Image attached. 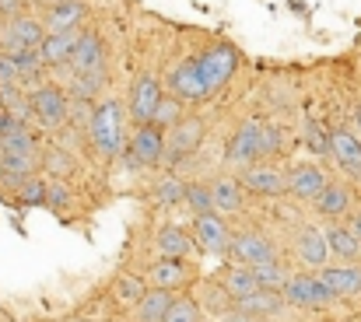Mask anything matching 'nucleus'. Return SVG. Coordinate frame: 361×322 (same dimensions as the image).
<instances>
[{"label": "nucleus", "instance_id": "nucleus-36", "mask_svg": "<svg viewBox=\"0 0 361 322\" xmlns=\"http://www.w3.org/2000/svg\"><path fill=\"white\" fill-rule=\"evenodd\" d=\"M161 322H200V305L193 298H172Z\"/></svg>", "mask_w": 361, "mask_h": 322}, {"label": "nucleus", "instance_id": "nucleus-1", "mask_svg": "<svg viewBox=\"0 0 361 322\" xmlns=\"http://www.w3.org/2000/svg\"><path fill=\"white\" fill-rule=\"evenodd\" d=\"M88 137L95 144V151L102 158H113L120 154V144H123V109L116 99H106L102 106L92 109L88 116Z\"/></svg>", "mask_w": 361, "mask_h": 322}, {"label": "nucleus", "instance_id": "nucleus-22", "mask_svg": "<svg viewBox=\"0 0 361 322\" xmlns=\"http://www.w3.org/2000/svg\"><path fill=\"white\" fill-rule=\"evenodd\" d=\"M88 14V7L81 0H56L53 11L46 14V32H63V28H78V21Z\"/></svg>", "mask_w": 361, "mask_h": 322}, {"label": "nucleus", "instance_id": "nucleus-17", "mask_svg": "<svg viewBox=\"0 0 361 322\" xmlns=\"http://www.w3.org/2000/svg\"><path fill=\"white\" fill-rule=\"evenodd\" d=\"M228 161L232 165H252L259 161V147H256V119L242 123L228 140Z\"/></svg>", "mask_w": 361, "mask_h": 322}, {"label": "nucleus", "instance_id": "nucleus-31", "mask_svg": "<svg viewBox=\"0 0 361 322\" xmlns=\"http://www.w3.org/2000/svg\"><path fill=\"white\" fill-rule=\"evenodd\" d=\"M144 291H147V284L140 277H133V273H123L120 280L113 284V295H116L120 305H137L144 298Z\"/></svg>", "mask_w": 361, "mask_h": 322}, {"label": "nucleus", "instance_id": "nucleus-18", "mask_svg": "<svg viewBox=\"0 0 361 322\" xmlns=\"http://www.w3.org/2000/svg\"><path fill=\"white\" fill-rule=\"evenodd\" d=\"M7 49H35L39 42H42V25L39 21H32V18H11V25H7Z\"/></svg>", "mask_w": 361, "mask_h": 322}, {"label": "nucleus", "instance_id": "nucleus-28", "mask_svg": "<svg viewBox=\"0 0 361 322\" xmlns=\"http://www.w3.org/2000/svg\"><path fill=\"white\" fill-rule=\"evenodd\" d=\"M256 287H259V284H256V277H252L249 266H232V270L225 273V295L232 298V305L242 302V298H249Z\"/></svg>", "mask_w": 361, "mask_h": 322}, {"label": "nucleus", "instance_id": "nucleus-16", "mask_svg": "<svg viewBox=\"0 0 361 322\" xmlns=\"http://www.w3.org/2000/svg\"><path fill=\"white\" fill-rule=\"evenodd\" d=\"M78 35H81L78 28L46 32V35H42V42L35 46V49H39V60H42V63H67V56H71V49H74Z\"/></svg>", "mask_w": 361, "mask_h": 322}, {"label": "nucleus", "instance_id": "nucleus-26", "mask_svg": "<svg viewBox=\"0 0 361 322\" xmlns=\"http://www.w3.org/2000/svg\"><path fill=\"white\" fill-rule=\"evenodd\" d=\"M186 280V263L183 259H176V256H161L154 266H151V284L154 287H179Z\"/></svg>", "mask_w": 361, "mask_h": 322}, {"label": "nucleus", "instance_id": "nucleus-4", "mask_svg": "<svg viewBox=\"0 0 361 322\" xmlns=\"http://www.w3.org/2000/svg\"><path fill=\"white\" fill-rule=\"evenodd\" d=\"M28 109L35 112V119L46 126V130H56L63 119H67V95L53 85H39L32 95H28Z\"/></svg>", "mask_w": 361, "mask_h": 322}, {"label": "nucleus", "instance_id": "nucleus-35", "mask_svg": "<svg viewBox=\"0 0 361 322\" xmlns=\"http://www.w3.org/2000/svg\"><path fill=\"white\" fill-rule=\"evenodd\" d=\"M0 151H7V154H35V140L25 133V126H18V130L0 137Z\"/></svg>", "mask_w": 361, "mask_h": 322}, {"label": "nucleus", "instance_id": "nucleus-32", "mask_svg": "<svg viewBox=\"0 0 361 322\" xmlns=\"http://www.w3.org/2000/svg\"><path fill=\"white\" fill-rule=\"evenodd\" d=\"M256 147H259V158L281 154V130L274 123H259L256 119Z\"/></svg>", "mask_w": 361, "mask_h": 322}, {"label": "nucleus", "instance_id": "nucleus-38", "mask_svg": "<svg viewBox=\"0 0 361 322\" xmlns=\"http://www.w3.org/2000/svg\"><path fill=\"white\" fill-rule=\"evenodd\" d=\"M183 190H186V182H179V179H165L161 186H158V204H165V207H172V204H183Z\"/></svg>", "mask_w": 361, "mask_h": 322}, {"label": "nucleus", "instance_id": "nucleus-34", "mask_svg": "<svg viewBox=\"0 0 361 322\" xmlns=\"http://www.w3.org/2000/svg\"><path fill=\"white\" fill-rule=\"evenodd\" d=\"M200 305H204L211 316H221V312L232 309V298L225 295V287H218V284H204V287H200Z\"/></svg>", "mask_w": 361, "mask_h": 322}, {"label": "nucleus", "instance_id": "nucleus-27", "mask_svg": "<svg viewBox=\"0 0 361 322\" xmlns=\"http://www.w3.org/2000/svg\"><path fill=\"white\" fill-rule=\"evenodd\" d=\"M323 238H326V249L337 252L341 259H358L361 256V242L348 228H341V224H330V228L323 231Z\"/></svg>", "mask_w": 361, "mask_h": 322}, {"label": "nucleus", "instance_id": "nucleus-14", "mask_svg": "<svg viewBox=\"0 0 361 322\" xmlns=\"http://www.w3.org/2000/svg\"><path fill=\"white\" fill-rule=\"evenodd\" d=\"M319 280L330 287L334 298L361 295V266H319Z\"/></svg>", "mask_w": 361, "mask_h": 322}, {"label": "nucleus", "instance_id": "nucleus-37", "mask_svg": "<svg viewBox=\"0 0 361 322\" xmlns=\"http://www.w3.org/2000/svg\"><path fill=\"white\" fill-rule=\"evenodd\" d=\"M46 186H49V182L25 175V179L18 182V200H21V204H28V207H39V204H46Z\"/></svg>", "mask_w": 361, "mask_h": 322}, {"label": "nucleus", "instance_id": "nucleus-42", "mask_svg": "<svg viewBox=\"0 0 361 322\" xmlns=\"http://www.w3.org/2000/svg\"><path fill=\"white\" fill-rule=\"evenodd\" d=\"M309 144H312V151H319V154H326V151H330V140H326L316 126H309Z\"/></svg>", "mask_w": 361, "mask_h": 322}, {"label": "nucleus", "instance_id": "nucleus-39", "mask_svg": "<svg viewBox=\"0 0 361 322\" xmlns=\"http://www.w3.org/2000/svg\"><path fill=\"white\" fill-rule=\"evenodd\" d=\"M176 102H179V99H165V95H161V102H158V109H154L151 123H154V126H172L176 116H179V106H176Z\"/></svg>", "mask_w": 361, "mask_h": 322}, {"label": "nucleus", "instance_id": "nucleus-29", "mask_svg": "<svg viewBox=\"0 0 361 322\" xmlns=\"http://www.w3.org/2000/svg\"><path fill=\"white\" fill-rule=\"evenodd\" d=\"M7 60L14 63L18 81H35L39 78V67H42L39 49H7Z\"/></svg>", "mask_w": 361, "mask_h": 322}, {"label": "nucleus", "instance_id": "nucleus-10", "mask_svg": "<svg viewBox=\"0 0 361 322\" xmlns=\"http://www.w3.org/2000/svg\"><path fill=\"white\" fill-rule=\"evenodd\" d=\"M158 102H161V85H158L151 74L137 78V85H133V92H130V116L140 119V123H151Z\"/></svg>", "mask_w": 361, "mask_h": 322}, {"label": "nucleus", "instance_id": "nucleus-46", "mask_svg": "<svg viewBox=\"0 0 361 322\" xmlns=\"http://www.w3.org/2000/svg\"><path fill=\"white\" fill-rule=\"evenodd\" d=\"M344 228H348V231H351V235H355V238L361 242V214H351V221H348Z\"/></svg>", "mask_w": 361, "mask_h": 322}, {"label": "nucleus", "instance_id": "nucleus-12", "mask_svg": "<svg viewBox=\"0 0 361 322\" xmlns=\"http://www.w3.org/2000/svg\"><path fill=\"white\" fill-rule=\"evenodd\" d=\"M326 182H330V179L323 175L319 165H298V168H291V172L284 175V190L295 193L298 200H312Z\"/></svg>", "mask_w": 361, "mask_h": 322}, {"label": "nucleus", "instance_id": "nucleus-43", "mask_svg": "<svg viewBox=\"0 0 361 322\" xmlns=\"http://www.w3.org/2000/svg\"><path fill=\"white\" fill-rule=\"evenodd\" d=\"M0 85H18V70H14V63L7 56L0 60Z\"/></svg>", "mask_w": 361, "mask_h": 322}, {"label": "nucleus", "instance_id": "nucleus-2", "mask_svg": "<svg viewBox=\"0 0 361 322\" xmlns=\"http://www.w3.org/2000/svg\"><path fill=\"white\" fill-rule=\"evenodd\" d=\"M197 74L204 81V92H218L228 85V78L235 74V49L232 46H211L207 53L197 56Z\"/></svg>", "mask_w": 361, "mask_h": 322}, {"label": "nucleus", "instance_id": "nucleus-45", "mask_svg": "<svg viewBox=\"0 0 361 322\" xmlns=\"http://www.w3.org/2000/svg\"><path fill=\"white\" fill-rule=\"evenodd\" d=\"M21 11V0H0V14H7V18H14Z\"/></svg>", "mask_w": 361, "mask_h": 322}, {"label": "nucleus", "instance_id": "nucleus-6", "mask_svg": "<svg viewBox=\"0 0 361 322\" xmlns=\"http://www.w3.org/2000/svg\"><path fill=\"white\" fill-rule=\"evenodd\" d=\"M193 235H197V245H200L204 252H214V256L228 252V238H232V231H228L225 217L218 214V211L197 214V224H193Z\"/></svg>", "mask_w": 361, "mask_h": 322}, {"label": "nucleus", "instance_id": "nucleus-20", "mask_svg": "<svg viewBox=\"0 0 361 322\" xmlns=\"http://www.w3.org/2000/svg\"><path fill=\"white\" fill-rule=\"evenodd\" d=\"M172 291L169 287H151V291H144V298L133 305L137 309V322H161L165 319V312H169V305H172Z\"/></svg>", "mask_w": 361, "mask_h": 322}, {"label": "nucleus", "instance_id": "nucleus-7", "mask_svg": "<svg viewBox=\"0 0 361 322\" xmlns=\"http://www.w3.org/2000/svg\"><path fill=\"white\" fill-rule=\"evenodd\" d=\"M169 88H172V95H176L179 102H204V99H207L204 81H200V74H197V60L176 63L172 74H169Z\"/></svg>", "mask_w": 361, "mask_h": 322}, {"label": "nucleus", "instance_id": "nucleus-11", "mask_svg": "<svg viewBox=\"0 0 361 322\" xmlns=\"http://www.w3.org/2000/svg\"><path fill=\"white\" fill-rule=\"evenodd\" d=\"M130 154L137 158V165H158L161 158H165V133H161V126H140L137 130V137H133V147H130Z\"/></svg>", "mask_w": 361, "mask_h": 322}, {"label": "nucleus", "instance_id": "nucleus-25", "mask_svg": "<svg viewBox=\"0 0 361 322\" xmlns=\"http://www.w3.org/2000/svg\"><path fill=\"white\" fill-rule=\"evenodd\" d=\"M211 200H214V211L218 214H239L242 211V186L239 179H218L211 186Z\"/></svg>", "mask_w": 361, "mask_h": 322}, {"label": "nucleus", "instance_id": "nucleus-21", "mask_svg": "<svg viewBox=\"0 0 361 322\" xmlns=\"http://www.w3.org/2000/svg\"><path fill=\"white\" fill-rule=\"evenodd\" d=\"M154 245H158V256H176V259H186L193 252V238L183 228H176V224H165L154 235Z\"/></svg>", "mask_w": 361, "mask_h": 322}, {"label": "nucleus", "instance_id": "nucleus-23", "mask_svg": "<svg viewBox=\"0 0 361 322\" xmlns=\"http://www.w3.org/2000/svg\"><path fill=\"white\" fill-rule=\"evenodd\" d=\"M298 256L309 263V266H326V238L319 228H298Z\"/></svg>", "mask_w": 361, "mask_h": 322}, {"label": "nucleus", "instance_id": "nucleus-19", "mask_svg": "<svg viewBox=\"0 0 361 322\" xmlns=\"http://www.w3.org/2000/svg\"><path fill=\"white\" fill-rule=\"evenodd\" d=\"M235 309H242V312H249V316H277L281 309H284V298H281V291H270V287H256L249 298H242V302H235Z\"/></svg>", "mask_w": 361, "mask_h": 322}, {"label": "nucleus", "instance_id": "nucleus-13", "mask_svg": "<svg viewBox=\"0 0 361 322\" xmlns=\"http://www.w3.org/2000/svg\"><path fill=\"white\" fill-rule=\"evenodd\" d=\"M228 252L239 259V263H263V259H274V245L263 238V235H256V231H242V235H232L228 238Z\"/></svg>", "mask_w": 361, "mask_h": 322}, {"label": "nucleus", "instance_id": "nucleus-40", "mask_svg": "<svg viewBox=\"0 0 361 322\" xmlns=\"http://www.w3.org/2000/svg\"><path fill=\"white\" fill-rule=\"evenodd\" d=\"M46 204H53L56 211H63V207L71 204V193H67V186H63V182H53V186H46Z\"/></svg>", "mask_w": 361, "mask_h": 322}, {"label": "nucleus", "instance_id": "nucleus-5", "mask_svg": "<svg viewBox=\"0 0 361 322\" xmlns=\"http://www.w3.org/2000/svg\"><path fill=\"white\" fill-rule=\"evenodd\" d=\"M71 70L74 74H106V49H102V39L95 32H81L71 56H67Z\"/></svg>", "mask_w": 361, "mask_h": 322}, {"label": "nucleus", "instance_id": "nucleus-9", "mask_svg": "<svg viewBox=\"0 0 361 322\" xmlns=\"http://www.w3.org/2000/svg\"><path fill=\"white\" fill-rule=\"evenodd\" d=\"M242 186L256 197H281L284 193V172L274 168V165H245L242 172Z\"/></svg>", "mask_w": 361, "mask_h": 322}, {"label": "nucleus", "instance_id": "nucleus-30", "mask_svg": "<svg viewBox=\"0 0 361 322\" xmlns=\"http://www.w3.org/2000/svg\"><path fill=\"white\" fill-rule=\"evenodd\" d=\"M249 270H252L256 284H259V287H270V291H281V284L288 280V273H284V266H281L277 259H263V263H252Z\"/></svg>", "mask_w": 361, "mask_h": 322}, {"label": "nucleus", "instance_id": "nucleus-33", "mask_svg": "<svg viewBox=\"0 0 361 322\" xmlns=\"http://www.w3.org/2000/svg\"><path fill=\"white\" fill-rule=\"evenodd\" d=\"M183 204L193 211V214H207V211H214V200H211V186H200V182H193V186H186L183 190Z\"/></svg>", "mask_w": 361, "mask_h": 322}, {"label": "nucleus", "instance_id": "nucleus-15", "mask_svg": "<svg viewBox=\"0 0 361 322\" xmlns=\"http://www.w3.org/2000/svg\"><path fill=\"white\" fill-rule=\"evenodd\" d=\"M330 154L348 175H361V140L351 130H334L330 133Z\"/></svg>", "mask_w": 361, "mask_h": 322}, {"label": "nucleus", "instance_id": "nucleus-41", "mask_svg": "<svg viewBox=\"0 0 361 322\" xmlns=\"http://www.w3.org/2000/svg\"><path fill=\"white\" fill-rule=\"evenodd\" d=\"M218 322H256V316H249V312H242V309H228V312H221L218 316Z\"/></svg>", "mask_w": 361, "mask_h": 322}, {"label": "nucleus", "instance_id": "nucleus-44", "mask_svg": "<svg viewBox=\"0 0 361 322\" xmlns=\"http://www.w3.org/2000/svg\"><path fill=\"white\" fill-rule=\"evenodd\" d=\"M18 126H25V123H18L11 112H0V137H4V133H11V130H18Z\"/></svg>", "mask_w": 361, "mask_h": 322}, {"label": "nucleus", "instance_id": "nucleus-8", "mask_svg": "<svg viewBox=\"0 0 361 322\" xmlns=\"http://www.w3.org/2000/svg\"><path fill=\"white\" fill-rule=\"evenodd\" d=\"M200 137H204V126H200V119H186V123H172V133L165 137V158L161 161H183L197 144H200Z\"/></svg>", "mask_w": 361, "mask_h": 322}, {"label": "nucleus", "instance_id": "nucleus-47", "mask_svg": "<svg viewBox=\"0 0 361 322\" xmlns=\"http://www.w3.org/2000/svg\"><path fill=\"white\" fill-rule=\"evenodd\" d=\"M49 4H56V0H49Z\"/></svg>", "mask_w": 361, "mask_h": 322}, {"label": "nucleus", "instance_id": "nucleus-3", "mask_svg": "<svg viewBox=\"0 0 361 322\" xmlns=\"http://www.w3.org/2000/svg\"><path fill=\"white\" fill-rule=\"evenodd\" d=\"M281 298H284V305L319 309V305H326L334 295H330V287L319 280V273H298V277H288V280L281 284Z\"/></svg>", "mask_w": 361, "mask_h": 322}, {"label": "nucleus", "instance_id": "nucleus-24", "mask_svg": "<svg viewBox=\"0 0 361 322\" xmlns=\"http://www.w3.org/2000/svg\"><path fill=\"white\" fill-rule=\"evenodd\" d=\"M312 200H316V211L323 217H341L351 211V193L344 186H337V182H326Z\"/></svg>", "mask_w": 361, "mask_h": 322}]
</instances>
